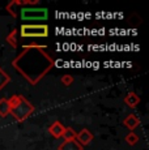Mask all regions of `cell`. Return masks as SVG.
<instances>
[{"instance_id":"1","label":"cell","mask_w":149,"mask_h":150,"mask_svg":"<svg viewBox=\"0 0 149 150\" xmlns=\"http://www.w3.org/2000/svg\"><path fill=\"white\" fill-rule=\"evenodd\" d=\"M46 50L42 45L22 46V52L12 60V67L30 85H37L55 65V59Z\"/></svg>"},{"instance_id":"2","label":"cell","mask_w":149,"mask_h":150,"mask_svg":"<svg viewBox=\"0 0 149 150\" xmlns=\"http://www.w3.org/2000/svg\"><path fill=\"white\" fill-rule=\"evenodd\" d=\"M48 33L46 24H22L20 28V35L22 38H46Z\"/></svg>"},{"instance_id":"3","label":"cell","mask_w":149,"mask_h":150,"mask_svg":"<svg viewBox=\"0 0 149 150\" xmlns=\"http://www.w3.org/2000/svg\"><path fill=\"white\" fill-rule=\"evenodd\" d=\"M34 110H35V108H34L33 103H30L24 96H21V98H20V102L17 103L16 107H13L12 110H11L9 115H12V116L15 117L16 122L21 123V122H24V120H26L28 117L33 114Z\"/></svg>"},{"instance_id":"4","label":"cell","mask_w":149,"mask_h":150,"mask_svg":"<svg viewBox=\"0 0 149 150\" xmlns=\"http://www.w3.org/2000/svg\"><path fill=\"white\" fill-rule=\"evenodd\" d=\"M21 18L24 21H46L48 18L47 8H21Z\"/></svg>"},{"instance_id":"5","label":"cell","mask_w":149,"mask_h":150,"mask_svg":"<svg viewBox=\"0 0 149 150\" xmlns=\"http://www.w3.org/2000/svg\"><path fill=\"white\" fill-rule=\"evenodd\" d=\"M93 138H94L93 133H92L89 129H87V128H82L81 131L76 134V141L82 146V148L89 145L92 141H93Z\"/></svg>"},{"instance_id":"6","label":"cell","mask_w":149,"mask_h":150,"mask_svg":"<svg viewBox=\"0 0 149 150\" xmlns=\"http://www.w3.org/2000/svg\"><path fill=\"white\" fill-rule=\"evenodd\" d=\"M123 125H124L127 129H130L131 132H133L135 129L140 125V120L135 114H130L128 116L124 117V120H123Z\"/></svg>"},{"instance_id":"7","label":"cell","mask_w":149,"mask_h":150,"mask_svg":"<svg viewBox=\"0 0 149 150\" xmlns=\"http://www.w3.org/2000/svg\"><path fill=\"white\" fill-rule=\"evenodd\" d=\"M63 131H64V125H63L59 120L54 122L50 127H48V133H50L53 137H55V138H60V137H62Z\"/></svg>"},{"instance_id":"8","label":"cell","mask_w":149,"mask_h":150,"mask_svg":"<svg viewBox=\"0 0 149 150\" xmlns=\"http://www.w3.org/2000/svg\"><path fill=\"white\" fill-rule=\"evenodd\" d=\"M58 150H84V148L76 140H73V141H63L58 146Z\"/></svg>"},{"instance_id":"9","label":"cell","mask_w":149,"mask_h":150,"mask_svg":"<svg viewBox=\"0 0 149 150\" xmlns=\"http://www.w3.org/2000/svg\"><path fill=\"white\" fill-rule=\"evenodd\" d=\"M124 103L130 108H136L137 105L140 103V97L137 96V94H135L133 91H131V93H128L127 96L124 97Z\"/></svg>"},{"instance_id":"10","label":"cell","mask_w":149,"mask_h":150,"mask_svg":"<svg viewBox=\"0 0 149 150\" xmlns=\"http://www.w3.org/2000/svg\"><path fill=\"white\" fill-rule=\"evenodd\" d=\"M11 112L9 103H8V98H1L0 99V116L7 117Z\"/></svg>"},{"instance_id":"11","label":"cell","mask_w":149,"mask_h":150,"mask_svg":"<svg viewBox=\"0 0 149 150\" xmlns=\"http://www.w3.org/2000/svg\"><path fill=\"white\" fill-rule=\"evenodd\" d=\"M76 132H74L73 128H71V127H64V131H63L62 133V138L64 141H73L76 140Z\"/></svg>"},{"instance_id":"12","label":"cell","mask_w":149,"mask_h":150,"mask_svg":"<svg viewBox=\"0 0 149 150\" xmlns=\"http://www.w3.org/2000/svg\"><path fill=\"white\" fill-rule=\"evenodd\" d=\"M17 33H18V30H17V29H13V30L5 37V41H7L8 45L13 48H17Z\"/></svg>"},{"instance_id":"13","label":"cell","mask_w":149,"mask_h":150,"mask_svg":"<svg viewBox=\"0 0 149 150\" xmlns=\"http://www.w3.org/2000/svg\"><path fill=\"white\" fill-rule=\"evenodd\" d=\"M9 82H11V76L4 69L0 68V90H3V88H5Z\"/></svg>"},{"instance_id":"14","label":"cell","mask_w":149,"mask_h":150,"mask_svg":"<svg viewBox=\"0 0 149 150\" xmlns=\"http://www.w3.org/2000/svg\"><path fill=\"white\" fill-rule=\"evenodd\" d=\"M124 140L130 146H135L137 142H139V134H136L135 132H130V133L126 136Z\"/></svg>"},{"instance_id":"15","label":"cell","mask_w":149,"mask_h":150,"mask_svg":"<svg viewBox=\"0 0 149 150\" xmlns=\"http://www.w3.org/2000/svg\"><path fill=\"white\" fill-rule=\"evenodd\" d=\"M73 81H74V79H73V76H71V74H64V76L62 77V83L64 86H71L73 83Z\"/></svg>"}]
</instances>
